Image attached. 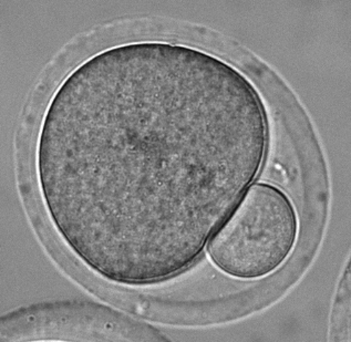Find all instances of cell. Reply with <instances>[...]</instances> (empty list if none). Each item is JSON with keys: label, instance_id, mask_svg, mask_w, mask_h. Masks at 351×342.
Masks as SVG:
<instances>
[{"label": "cell", "instance_id": "1", "mask_svg": "<svg viewBox=\"0 0 351 342\" xmlns=\"http://www.w3.org/2000/svg\"><path fill=\"white\" fill-rule=\"evenodd\" d=\"M267 115L246 75L195 47L138 41L91 56L52 95L36 143L61 241L122 285L173 278L265 163Z\"/></svg>", "mask_w": 351, "mask_h": 342}, {"label": "cell", "instance_id": "2", "mask_svg": "<svg viewBox=\"0 0 351 342\" xmlns=\"http://www.w3.org/2000/svg\"><path fill=\"white\" fill-rule=\"evenodd\" d=\"M298 219L280 187L254 182L206 245L210 260L233 278L261 279L285 264L296 246Z\"/></svg>", "mask_w": 351, "mask_h": 342}, {"label": "cell", "instance_id": "4", "mask_svg": "<svg viewBox=\"0 0 351 342\" xmlns=\"http://www.w3.org/2000/svg\"><path fill=\"white\" fill-rule=\"evenodd\" d=\"M350 262L343 271L331 307L329 340L351 341V275Z\"/></svg>", "mask_w": 351, "mask_h": 342}, {"label": "cell", "instance_id": "3", "mask_svg": "<svg viewBox=\"0 0 351 342\" xmlns=\"http://www.w3.org/2000/svg\"><path fill=\"white\" fill-rule=\"evenodd\" d=\"M156 328L93 302L23 307L1 318L0 341H167Z\"/></svg>", "mask_w": 351, "mask_h": 342}]
</instances>
